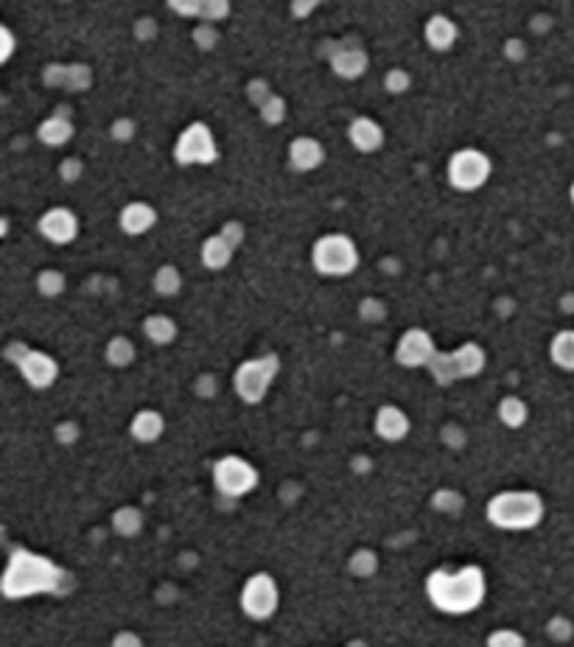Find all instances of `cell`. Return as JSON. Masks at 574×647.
Returning a JSON list of instances; mask_svg holds the SVG:
<instances>
[{
	"label": "cell",
	"mask_w": 574,
	"mask_h": 647,
	"mask_svg": "<svg viewBox=\"0 0 574 647\" xmlns=\"http://www.w3.org/2000/svg\"><path fill=\"white\" fill-rule=\"evenodd\" d=\"M278 605H280V588L272 575L258 572L253 578H247L241 588V611L247 617L255 622H266L275 617Z\"/></svg>",
	"instance_id": "obj_6"
},
{
	"label": "cell",
	"mask_w": 574,
	"mask_h": 647,
	"mask_svg": "<svg viewBox=\"0 0 574 647\" xmlns=\"http://www.w3.org/2000/svg\"><path fill=\"white\" fill-rule=\"evenodd\" d=\"M107 359H109V365H115V368H126L129 361L135 359V348H132L129 339L115 336L107 345Z\"/></svg>",
	"instance_id": "obj_25"
},
{
	"label": "cell",
	"mask_w": 574,
	"mask_h": 647,
	"mask_svg": "<svg viewBox=\"0 0 574 647\" xmlns=\"http://www.w3.org/2000/svg\"><path fill=\"white\" fill-rule=\"evenodd\" d=\"M454 36H457V28H454V23L449 20V17H443V14L432 17L429 26H426V40L434 48H449L454 43Z\"/></svg>",
	"instance_id": "obj_21"
},
{
	"label": "cell",
	"mask_w": 574,
	"mask_h": 647,
	"mask_svg": "<svg viewBox=\"0 0 574 647\" xmlns=\"http://www.w3.org/2000/svg\"><path fill=\"white\" fill-rule=\"evenodd\" d=\"M544 499L535 490H502L488 502L485 516L493 527L521 532L544 522Z\"/></svg>",
	"instance_id": "obj_3"
},
{
	"label": "cell",
	"mask_w": 574,
	"mask_h": 647,
	"mask_svg": "<svg viewBox=\"0 0 574 647\" xmlns=\"http://www.w3.org/2000/svg\"><path fill=\"white\" fill-rule=\"evenodd\" d=\"M205 4H207V0H171V6H174L177 12H182V14H197V12L205 9Z\"/></svg>",
	"instance_id": "obj_32"
},
{
	"label": "cell",
	"mask_w": 574,
	"mask_h": 647,
	"mask_svg": "<svg viewBox=\"0 0 574 647\" xmlns=\"http://www.w3.org/2000/svg\"><path fill=\"white\" fill-rule=\"evenodd\" d=\"M112 530L118 532L121 538H135L143 530V513L132 505H124L112 513Z\"/></svg>",
	"instance_id": "obj_17"
},
{
	"label": "cell",
	"mask_w": 574,
	"mask_h": 647,
	"mask_svg": "<svg viewBox=\"0 0 574 647\" xmlns=\"http://www.w3.org/2000/svg\"><path fill=\"white\" fill-rule=\"evenodd\" d=\"M143 331L146 336L155 342V345H168V342H174L177 336V326H174V319H168L166 314H155V317H149L143 322Z\"/></svg>",
	"instance_id": "obj_19"
},
{
	"label": "cell",
	"mask_w": 574,
	"mask_h": 647,
	"mask_svg": "<svg viewBox=\"0 0 574 647\" xmlns=\"http://www.w3.org/2000/svg\"><path fill=\"white\" fill-rule=\"evenodd\" d=\"M426 597L440 614L463 617L476 611L488 597V580L482 566H463V569H434L426 578Z\"/></svg>",
	"instance_id": "obj_2"
},
{
	"label": "cell",
	"mask_w": 574,
	"mask_h": 647,
	"mask_svg": "<svg viewBox=\"0 0 574 647\" xmlns=\"http://www.w3.org/2000/svg\"><path fill=\"white\" fill-rule=\"evenodd\" d=\"M258 471L253 463L241 460L236 454H227L222 460H216L214 465V485L222 497L230 499H241L247 493H253L258 488Z\"/></svg>",
	"instance_id": "obj_5"
},
{
	"label": "cell",
	"mask_w": 574,
	"mask_h": 647,
	"mask_svg": "<svg viewBox=\"0 0 574 647\" xmlns=\"http://www.w3.org/2000/svg\"><path fill=\"white\" fill-rule=\"evenodd\" d=\"M552 359L563 370H574V331H561L552 339Z\"/></svg>",
	"instance_id": "obj_22"
},
{
	"label": "cell",
	"mask_w": 574,
	"mask_h": 647,
	"mask_svg": "<svg viewBox=\"0 0 574 647\" xmlns=\"http://www.w3.org/2000/svg\"><path fill=\"white\" fill-rule=\"evenodd\" d=\"M432 505L440 510V513H449V516H457L459 510H463L465 499H463V493H457V490H449V488H440L434 497H432Z\"/></svg>",
	"instance_id": "obj_26"
},
{
	"label": "cell",
	"mask_w": 574,
	"mask_h": 647,
	"mask_svg": "<svg viewBox=\"0 0 574 647\" xmlns=\"http://www.w3.org/2000/svg\"><path fill=\"white\" fill-rule=\"evenodd\" d=\"M485 647H527V639L513 627H499L485 639Z\"/></svg>",
	"instance_id": "obj_28"
},
{
	"label": "cell",
	"mask_w": 574,
	"mask_h": 647,
	"mask_svg": "<svg viewBox=\"0 0 574 647\" xmlns=\"http://www.w3.org/2000/svg\"><path fill=\"white\" fill-rule=\"evenodd\" d=\"M488 158L480 155L476 149H463L459 155L451 158V166H449V177L451 182L459 188V191H473V188H480L488 177Z\"/></svg>",
	"instance_id": "obj_9"
},
{
	"label": "cell",
	"mask_w": 574,
	"mask_h": 647,
	"mask_svg": "<svg viewBox=\"0 0 574 647\" xmlns=\"http://www.w3.org/2000/svg\"><path fill=\"white\" fill-rule=\"evenodd\" d=\"M376 434L381 437V441H387V443H398V441H404V437L409 434V417L404 409H398V407H381L376 412Z\"/></svg>",
	"instance_id": "obj_13"
},
{
	"label": "cell",
	"mask_w": 574,
	"mask_h": 647,
	"mask_svg": "<svg viewBox=\"0 0 574 647\" xmlns=\"http://www.w3.org/2000/svg\"><path fill=\"white\" fill-rule=\"evenodd\" d=\"M233 247L236 244L230 241L224 233L207 239L205 247H202V263L207 266V270H222V266H227L230 258H233Z\"/></svg>",
	"instance_id": "obj_15"
},
{
	"label": "cell",
	"mask_w": 574,
	"mask_h": 647,
	"mask_svg": "<svg viewBox=\"0 0 574 647\" xmlns=\"http://www.w3.org/2000/svg\"><path fill=\"white\" fill-rule=\"evenodd\" d=\"M17 368H20L23 378L34 390L51 387L56 382V376H60L56 361L48 353H40V351H23V356L17 359Z\"/></svg>",
	"instance_id": "obj_10"
},
{
	"label": "cell",
	"mask_w": 574,
	"mask_h": 647,
	"mask_svg": "<svg viewBox=\"0 0 574 647\" xmlns=\"http://www.w3.org/2000/svg\"><path fill=\"white\" fill-rule=\"evenodd\" d=\"M76 230H79V224H76V216L65 207H53L48 211L43 219H40V233L53 241V244H68L76 239Z\"/></svg>",
	"instance_id": "obj_12"
},
{
	"label": "cell",
	"mask_w": 574,
	"mask_h": 647,
	"mask_svg": "<svg viewBox=\"0 0 574 647\" xmlns=\"http://www.w3.org/2000/svg\"><path fill=\"white\" fill-rule=\"evenodd\" d=\"M398 361L404 368H420V365H432L434 359V348H432V336L420 328H412L400 336L398 351H395Z\"/></svg>",
	"instance_id": "obj_11"
},
{
	"label": "cell",
	"mask_w": 574,
	"mask_h": 647,
	"mask_svg": "<svg viewBox=\"0 0 574 647\" xmlns=\"http://www.w3.org/2000/svg\"><path fill=\"white\" fill-rule=\"evenodd\" d=\"M311 261L317 266V272L331 275V278H342V275H351L356 270L359 250L348 236H325L314 244Z\"/></svg>",
	"instance_id": "obj_4"
},
{
	"label": "cell",
	"mask_w": 574,
	"mask_h": 647,
	"mask_svg": "<svg viewBox=\"0 0 574 647\" xmlns=\"http://www.w3.org/2000/svg\"><path fill=\"white\" fill-rule=\"evenodd\" d=\"M429 368L434 370L440 384H449V382H454V378H468V376L480 373L485 368V353H482L480 345H463L451 356H437L434 353Z\"/></svg>",
	"instance_id": "obj_8"
},
{
	"label": "cell",
	"mask_w": 574,
	"mask_h": 647,
	"mask_svg": "<svg viewBox=\"0 0 574 647\" xmlns=\"http://www.w3.org/2000/svg\"><path fill=\"white\" fill-rule=\"evenodd\" d=\"M163 429H166V421H163V415L155 412V409H141L135 417H132V424H129V432H132V437H135L138 443L160 441Z\"/></svg>",
	"instance_id": "obj_14"
},
{
	"label": "cell",
	"mask_w": 574,
	"mask_h": 647,
	"mask_svg": "<svg viewBox=\"0 0 574 647\" xmlns=\"http://www.w3.org/2000/svg\"><path fill=\"white\" fill-rule=\"evenodd\" d=\"M289 160H292V166H297L303 171L305 168H314L322 160V146L314 143V141H309V138H303V141H297L289 149Z\"/></svg>",
	"instance_id": "obj_20"
},
{
	"label": "cell",
	"mask_w": 574,
	"mask_h": 647,
	"mask_svg": "<svg viewBox=\"0 0 574 647\" xmlns=\"http://www.w3.org/2000/svg\"><path fill=\"white\" fill-rule=\"evenodd\" d=\"M180 287H182V278H180V272L174 270V266H163V270L155 275V289L160 295H166V297L180 292Z\"/></svg>",
	"instance_id": "obj_27"
},
{
	"label": "cell",
	"mask_w": 574,
	"mask_h": 647,
	"mask_svg": "<svg viewBox=\"0 0 574 647\" xmlns=\"http://www.w3.org/2000/svg\"><path fill=\"white\" fill-rule=\"evenodd\" d=\"M155 211H151L149 205L143 202H135V205H129L126 211L121 214V227L129 233V236H141L146 233L151 224H155Z\"/></svg>",
	"instance_id": "obj_16"
},
{
	"label": "cell",
	"mask_w": 574,
	"mask_h": 647,
	"mask_svg": "<svg viewBox=\"0 0 574 647\" xmlns=\"http://www.w3.org/2000/svg\"><path fill=\"white\" fill-rule=\"evenodd\" d=\"M571 202H574V185H571Z\"/></svg>",
	"instance_id": "obj_33"
},
{
	"label": "cell",
	"mask_w": 574,
	"mask_h": 647,
	"mask_svg": "<svg viewBox=\"0 0 574 647\" xmlns=\"http://www.w3.org/2000/svg\"><path fill=\"white\" fill-rule=\"evenodd\" d=\"M527 417H530V407L521 401V398H515V395H507L499 401V421L510 429H521L527 424Z\"/></svg>",
	"instance_id": "obj_18"
},
{
	"label": "cell",
	"mask_w": 574,
	"mask_h": 647,
	"mask_svg": "<svg viewBox=\"0 0 574 647\" xmlns=\"http://www.w3.org/2000/svg\"><path fill=\"white\" fill-rule=\"evenodd\" d=\"M546 634H549V639L563 644V642H569L574 636V622L569 617H552L546 622Z\"/></svg>",
	"instance_id": "obj_29"
},
{
	"label": "cell",
	"mask_w": 574,
	"mask_h": 647,
	"mask_svg": "<svg viewBox=\"0 0 574 647\" xmlns=\"http://www.w3.org/2000/svg\"><path fill=\"white\" fill-rule=\"evenodd\" d=\"M278 373V359L275 356H261L250 359L247 365L236 370V392L247 404H261L263 395L270 392V384L275 382Z\"/></svg>",
	"instance_id": "obj_7"
},
{
	"label": "cell",
	"mask_w": 574,
	"mask_h": 647,
	"mask_svg": "<svg viewBox=\"0 0 574 647\" xmlns=\"http://www.w3.org/2000/svg\"><path fill=\"white\" fill-rule=\"evenodd\" d=\"M348 566H351V572L356 578H373L378 572V555L373 549H359V552H353V555H351Z\"/></svg>",
	"instance_id": "obj_24"
},
{
	"label": "cell",
	"mask_w": 574,
	"mask_h": 647,
	"mask_svg": "<svg viewBox=\"0 0 574 647\" xmlns=\"http://www.w3.org/2000/svg\"><path fill=\"white\" fill-rule=\"evenodd\" d=\"M351 135H353V143L361 149V151H373L378 143H381V132L376 124L370 121H356L353 129H351Z\"/></svg>",
	"instance_id": "obj_23"
},
{
	"label": "cell",
	"mask_w": 574,
	"mask_h": 647,
	"mask_svg": "<svg viewBox=\"0 0 574 647\" xmlns=\"http://www.w3.org/2000/svg\"><path fill=\"white\" fill-rule=\"evenodd\" d=\"M112 647H143V639L135 631H121L112 636Z\"/></svg>",
	"instance_id": "obj_31"
},
{
	"label": "cell",
	"mask_w": 574,
	"mask_h": 647,
	"mask_svg": "<svg viewBox=\"0 0 574 647\" xmlns=\"http://www.w3.org/2000/svg\"><path fill=\"white\" fill-rule=\"evenodd\" d=\"M68 572L60 569L45 555H36L31 549L14 546L4 569L0 592L6 600H26L36 594H62L68 588Z\"/></svg>",
	"instance_id": "obj_1"
},
{
	"label": "cell",
	"mask_w": 574,
	"mask_h": 647,
	"mask_svg": "<svg viewBox=\"0 0 574 647\" xmlns=\"http://www.w3.org/2000/svg\"><path fill=\"white\" fill-rule=\"evenodd\" d=\"M36 283H40V292H43V295L56 297V295L62 292V287H65V278H62L60 272L48 270V272H43V275H40V280H36Z\"/></svg>",
	"instance_id": "obj_30"
}]
</instances>
